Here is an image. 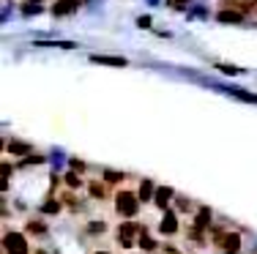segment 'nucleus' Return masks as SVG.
<instances>
[{"mask_svg": "<svg viewBox=\"0 0 257 254\" xmlns=\"http://www.w3.org/2000/svg\"><path fill=\"white\" fill-rule=\"evenodd\" d=\"M140 205H143V199H140L137 191H132V189L115 191V213H118L120 219H134V216L140 213Z\"/></svg>", "mask_w": 257, "mask_h": 254, "instance_id": "f257e3e1", "label": "nucleus"}, {"mask_svg": "<svg viewBox=\"0 0 257 254\" xmlns=\"http://www.w3.org/2000/svg\"><path fill=\"white\" fill-rule=\"evenodd\" d=\"M211 240L222 254H241V232H227L222 227H213Z\"/></svg>", "mask_w": 257, "mask_h": 254, "instance_id": "f03ea898", "label": "nucleus"}, {"mask_svg": "<svg viewBox=\"0 0 257 254\" xmlns=\"http://www.w3.org/2000/svg\"><path fill=\"white\" fill-rule=\"evenodd\" d=\"M3 251L6 254H33L30 251V240L17 229H9L3 232Z\"/></svg>", "mask_w": 257, "mask_h": 254, "instance_id": "7ed1b4c3", "label": "nucleus"}, {"mask_svg": "<svg viewBox=\"0 0 257 254\" xmlns=\"http://www.w3.org/2000/svg\"><path fill=\"white\" fill-rule=\"evenodd\" d=\"M140 232H143V224H137L134 219H123L118 227V243L123 246V249H132V246H137Z\"/></svg>", "mask_w": 257, "mask_h": 254, "instance_id": "20e7f679", "label": "nucleus"}, {"mask_svg": "<svg viewBox=\"0 0 257 254\" xmlns=\"http://www.w3.org/2000/svg\"><path fill=\"white\" fill-rule=\"evenodd\" d=\"M159 232H162V235H178L181 232V219L173 213V210H167L164 219L159 221Z\"/></svg>", "mask_w": 257, "mask_h": 254, "instance_id": "39448f33", "label": "nucleus"}, {"mask_svg": "<svg viewBox=\"0 0 257 254\" xmlns=\"http://www.w3.org/2000/svg\"><path fill=\"white\" fill-rule=\"evenodd\" d=\"M88 191H90V197H93L96 202H107V199L112 197L107 180H90V183H88Z\"/></svg>", "mask_w": 257, "mask_h": 254, "instance_id": "423d86ee", "label": "nucleus"}, {"mask_svg": "<svg viewBox=\"0 0 257 254\" xmlns=\"http://www.w3.org/2000/svg\"><path fill=\"white\" fill-rule=\"evenodd\" d=\"M77 3L79 0H55L50 6V14L52 17H71L77 11Z\"/></svg>", "mask_w": 257, "mask_h": 254, "instance_id": "0eeeda50", "label": "nucleus"}, {"mask_svg": "<svg viewBox=\"0 0 257 254\" xmlns=\"http://www.w3.org/2000/svg\"><path fill=\"white\" fill-rule=\"evenodd\" d=\"M216 22H222V25H241V22H243V11L219 9V11H216Z\"/></svg>", "mask_w": 257, "mask_h": 254, "instance_id": "6e6552de", "label": "nucleus"}, {"mask_svg": "<svg viewBox=\"0 0 257 254\" xmlns=\"http://www.w3.org/2000/svg\"><path fill=\"white\" fill-rule=\"evenodd\" d=\"M173 194H175V191L170 189V186H159L156 197H154V205H156V208H162V210H167L170 202H173Z\"/></svg>", "mask_w": 257, "mask_h": 254, "instance_id": "1a4fd4ad", "label": "nucleus"}, {"mask_svg": "<svg viewBox=\"0 0 257 254\" xmlns=\"http://www.w3.org/2000/svg\"><path fill=\"white\" fill-rule=\"evenodd\" d=\"M156 189H159V186H154V180L145 178V180H140V191H137V194H140L143 202H151V199L156 197Z\"/></svg>", "mask_w": 257, "mask_h": 254, "instance_id": "9d476101", "label": "nucleus"}, {"mask_svg": "<svg viewBox=\"0 0 257 254\" xmlns=\"http://www.w3.org/2000/svg\"><path fill=\"white\" fill-rule=\"evenodd\" d=\"M90 60H93V63H104V66H115V69L128 66L126 58H112V55H90Z\"/></svg>", "mask_w": 257, "mask_h": 254, "instance_id": "9b49d317", "label": "nucleus"}, {"mask_svg": "<svg viewBox=\"0 0 257 254\" xmlns=\"http://www.w3.org/2000/svg\"><path fill=\"white\" fill-rule=\"evenodd\" d=\"M6 150H9L11 156H30L33 153V148H30L28 142H20V140H11L9 145H6Z\"/></svg>", "mask_w": 257, "mask_h": 254, "instance_id": "f8f14e48", "label": "nucleus"}, {"mask_svg": "<svg viewBox=\"0 0 257 254\" xmlns=\"http://www.w3.org/2000/svg\"><path fill=\"white\" fill-rule=\"evenodd\" d=\"M137 246H140L143 251H156V249H159V240H154V238H151V235L145 232V227H143V232H140V240H137Z\"/></svg>", "mask_w": 257, "mask_h": 254, "instance_id": "ddd939ff", "label": "nucleus"}, {"mask_svg": "<svg viewBox=\"0 0 257 254\" xmlns=\"http://www.w3.org/2000/svg\"><path fill=\"white\" fill-rule=\"evenodd\" d=\"M194 227H200V229L211 227V208H200L197 213H194Z\"/></svg>", "mask_w": 257, "mask_h": 254, "instance_id": "4468645a", "label": "nucleus"}, {"mask_svg": "<svg viewBox=\"0 0 257 254\" xmlns=\"http://www.w3.org/2000/svg\"><path fill=\"white\" fill-rule=\"evenodd\" d=\"M25 229H28V235H44L47 232V224L41 219H30L28 224H25Z\"/></svg>", "mask_w": 257, "mask_h": 254, "instance_id": "2eb2a0df", "label": "nucleus"}, {"mask_svg": "<svg viewBox=\"0 0 257 254\" xmlns=\"http://www.w3.org/2000/svg\"><path fill=\"white\" fill-rule=\"evenodd\" d=\"M101 180H107V183L112 186V183H123L126 175H123V172H112V169H104V178H101Z\"/></svg>", "mask_w": 257, "mask_h": 254, "instance_id": "dca6fc26", "label": "nucleus"}, {"mask_svg": "<svg viewBox=\"0 0 257 254\" xmlns=\"http://www.w3.org/2000/svg\"><path fill=\"white\" fill-rule=\"evenodd\" d=\"M60 205H63V199H47V202L41 205V210H44V213H58Z\"/></svg>", "mask_w": 257, "mask_h": 254, "instance_id": "f3484780", "label": "nucleus"}, {"mask_svg": "<svg viewBox=\"0 0 257 254\" xmlns=\"http://www.w3.org/2000/svg\"><path fill=\"white\" fill-rule=\"evenodd\" d=\"M60 199H63V205H69V208H79V202H77V194H74V189L71 191H63V194H60Z\"/></svg>", "mask_w": 257, "mask_h": 254, "instance_id": "a211bd4d", "label": "nucleus"}, {"mask_svg": "<svg viewBox=\"0 0 257 254\" xmlns=\"http://www.w3.org/2000/svg\"><path fill=\"white\" fill-rule=\"evenodd\" d=\"M232 96H235V99H241V101H249V104H257V96L254 93H246V90H235V88H232Z\"/></svg>", "mask_w": 257, "mask_h": 254, "instance_id": "6ab92c4d", "label": "nucleus"}, {"mask_svg": "<svg viewBox=\"0 0 257 254\" xmlns=\"http://www.w3.org/2000/svg\"><path fill=\"white\" fill-rule=\"evenodd\" d=\"M66 186H69V189H79V186H82L79 175L77 172H69V175H66Z\"/></svg>", "mask_w": 257, "mask_h": 254, "instance_id": "aec40b11", "label": "nucleus"}, {"mask_svg": "<svg viewBox=\"0 0 257 254\" xmlns=\"http://www.w3.org/2000/svg\"><path fill=\"white\" fill-rule=\"evenodd\" d=\"M22 11H25V14H39L41 3H25V6H22Z\"/></svg>", "mask_w": 257, "mask_h": 254, "instance_id": "412c9836", "label": "nucleus"}, {"mask_svg": "<svg viewBox=\"0 0 257 254\" xmlns=\"http://www.w3.org/2000/svg\"><path fill=\"white\" fill-rule=\"evenodd\" d=\"M104 229H107L104 221H90V224H88V232H104Z\"/></svg>", "mask_w": 257, "mask_h": 254, "instance_id": "4be33fe9", "label": "nucleus"}, {"mask_svg": "<svg viewBox=\"0 0 257 254\" xmlns=\"http://www.w3.org/2000/svg\"><path fill=\"white\" fill-rule=\"evenodd\" d=\"M175 208H178V210H192V202H189V199H175Z\"/></svg>", "mask_w": 257, "mask_h": 254, "instance_id": "5701e85b", "label": "nucleus"}, {"mask_svg": "<svg viewBox=\"0 0 257 254\" xmlns=\"http://www.w3.org/2000/svg\"><path fill=\"white\" fill-rule=\"evenodd\" d=\"M186 3H189V0H167L170 9H186Z\"/></svg>", "mask_w": 257, "mask_h": 254, "instance_id": "b1692460", "label": "nucleus"}, {"mask_svg": "<svg viewBox=\"0 0 257 254\" xmlns=\"http://www.w3.org/2000/svg\"><path fill=\"white\" fill-rule=\"evenodd\" d=\"M71 167H74V169H85V164H82V161H77V159H71Z\"/></svg>", "mask_w": 257, "mask_h": 254, "instance_id": "393cba45", "label": "nucleus"}, {"mask_svg": "<svg viewBox=\"0 0 257 254\" xmlns=\"http://www.w3.org/2000/svg\"><path fill=\"white\" fill-rule=\"evenodd\" d=\"M164 254H183V251H178V249H173V246H167V249H164Z\"/></svg>", "mask_w": 257, "mask_h": 254, "instance_id": "a878e982", "label": "nucleus"}, {"mask_svg": "<svg viewBox=\"0 0 257 254\" xmlns=\"http://www.w3.org/2000/svg\"><path fill=\"white\" fill-rule=\"evenodd\" d=\"M33 254H50V251H44V249H36Z\"/></svg>", "mask_w": 257, "mask_h": 254, "instance_id": "bb28decb", "label": "nucleus"}, {"mask_svg": "<svg viewBox=\"0 0 257 254\" xmlns=\"http://www.w3.org/2000/svg\"><path fill=\"white\" fill-rule=\"evenodd\" d=\"M93 254H112V251H93Z\"/></svg>", "mask_w": 257, "mask_h": 254, "instance_id": "cd10ccee", "label": "nucleus"}]
</instances>
